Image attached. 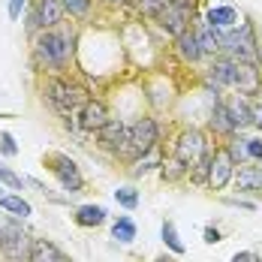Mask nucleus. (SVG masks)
I'll return each mask as SVG.
<instances>
[{
	"label": "nucleus",
	"instance_id": "obj_43",
	"mask_svg": "<svg viewBox=\"0 0 262 262\" xmlns=\"http://www.w3.org/2000/svg\"><path fill=\"white\" fill-rule=\"evenodd\" d=\"M0 196H6V193H3V187H0Z\"/></svg>",
	"mask_w": 262,
	"mask_h": 262
},
{
	"label": "nucleus",
	"instance_id": "obj_20",
	"mask_svg": "<svg viewBox=\"0 0 262 262\" xmlns=\"http://www.w3.org/2000/svg\"><path fill=\"white\" fill-rule=\"evenodd\" d=\"M30 262H70V259H67V253L54 241L33 238V244H30Z\"/></svg>",
	"mask_w": 262,
	"mask_h": 262
},
{
	"label": "nucleus",
	"instance_id": "obj_15",
	"mask_svg": "<svg viewBox=\"0 0 262 262\" xmlns=\"http://www.w3.org/2000/svg\"><path fill=\"white\" fill-rule=\"evenodd\" d=\"M202 21H205L208 27H214L217 33H223V30L238 27L244 18H241V12H238L235 6H229V3H217V6H208V9H205Z\"/></svg>",
	"mask_w": 262,
	"mask_h": 262
},
{
	"label": "nucleus",
	"instance_id": "obj_30",
	"mask_svg": "<svg viewBox=\"0 0 262 262\" xmlns=\"http://www.w3.org/2000/svg\"><path fill=\"white\" fill-rule=\"evenodd\" d=\"M166 6H169V0H136V9H139L145 18H151V21L157 18Z\"/></svg>",
	"mask_w": 262,
	"mask_h": 262
},
{
	"label": "nucleus",
	"instance_id": "obj_36",
	"mask_svg": "<svg viewBox=\"0 0 262 262\" xmlns=\"http://www.w3.org/2000/svg\"><path fill=\"white\" fill-rule=\"evenodd\" d=\"M172 6H181V9H187V12H196L199 15V0H169Z\"/></svg>",
	"mask_w": 262,
	"mask_h": 262
},
{
	"label": "nucleus",
	"instance_id": "obj_16",
	"mask_svg": "<svg viewBox=\"0 0 262 262\" xmlns=\"http://www.w3.org/2000/svg\"><path fill=\"white\" fill-rule=\"evenodd\" d=\"M172 52L178 54V60L181 63H199L205 54H202V46H199V36H196V30L190 27V30H184L181 36H175L172 39Z\"/></svg>",
	"mask_w": 262,
	"mask_h": 262
},
{
	"label": "nucleus",
	"instance_id": "obj_27",
	"mask_svg": "<svg viewBox=\"0 0 262 262\" xmlns=\"http://www.w3.org/2000/svg\"><path fill=\"white\" fill-rule=\"evenodd\" d=\"M160 235H163V244H166V247H169L175 256H181L184 250H187V247H184V241L178 238V229H175V223H172V220H163V226H160Z\"/></svg>",
	"mask_w": 262,
	"mask_h": 262
},
{
	"label": "nucleus",
	"instance_id": "obj_34",
	"mask_svg": "<svg viewBox=\"0 0 262 262\" xmlns=\"http://www.w3.org/2000/svg\"><path fill=\"white\" fill-rule=\"evenodd\" d=\"M250 115H253V127L262 130V91L250 100Z\"/></svg>",
	"mask_w": 262,
	"mask_h": 262
},
{
	"label": "nucleus",
	"instance_id": "obj_33",
	"mask_svg": "<svg viewBox=\"0 0 262 262\" xmlns=\"http://www.w3.org/2000/svg\"><path fill=\"white\" fill-rule=\"evenodd\" d=\"M27 6H30V0H6V12H9V18H12V21H18V18H21V12H25Z\"/></svg>",
	"mask_w": 262,
	"mask_h": 262
},
{
	"label": "nucleus",
	"instance_id": "obj_11",
	"mask_svg": "<svg viewBox=\"0 0 262 262\" xmlns=\"http://www.w3.org/2000/svg\"><path fill=\"white\" fill-rule=\"evenodd\" d=\"M97 145L108 154H115V157H127V151H130V127L121 118H112L103 130L97 133Z\"/></svg>",
	"mask_w": 262,
	"mask_h": 262
},
{
	"label": "nucleus",
	"instance_id": "obj_13",
	"mask_svg": "<svg viewBox=\"0 0 262 262\" xmlns=\"http://www.w3.org/2000/svg\"><path fill=\"white\" fill-rule=\"evenodd\" d=\"M196 18H199L196 12H187V9H181V6H172V3H169L157 18H154V21H157V27L166 33V36H172V39H175V36H181L184 30H190Z\"/></svg>",
	"mask_w": 262,
	"mask_h": 262
},
{
	"label": "nucleus",
	"instance_id": "obj_19",
	"mask_svg": "<svg viewBox=\"0 0 262 262\" xmlns=\"http://www.w3.org/2000/svg\"><path fill=\"white\" fill-rule=\"evenodd\" d=\"M208 127L217 133V136H226V139L235 136V124H232V118H229L226 100H214V108H211V115H208Z\"/></svg>",
	"mask_w": 262,
	"mask_h": 262
},
{
	"label": "nucleus",
	"instance_id": "obj_6",
	"mask_svg": "<svg viewBox=\"0 0 262 262\" xmlns=\"http://www.w3.org/2000/svg\"><path fill=\"white\" fill-rule=\"evenodd\" d=\"M42 163H46V169L57 178V184H60L63 193H81V190H84V175H81L79 163L70 157V154H63V151H49V154L42 157Z\"/></svg>",
	"mask_w": 262,
	"mask_h": 262
},
{
	"label": "nucleus",
	"instance_id": "obj_4",
	"mask_svg": "<svg viewBox=\"0 0 262 262\" xmlns=\"http://www.w3.org/2000/svg\"><path fill=\"white\" fill-rule=\"evenodd\" d=\"M256 30H253V21H241L232 30H223L220 33V54L223 57H232V60H244V63H256Z\"/></svg>",
	"mask_w": 262,
	"mask_h": 262
},
{
	"label": "nucleus",
	"instance_id": "obj_40",
	"mask_svg": "<svg viewBox=\"0 0 262 262\" xmlns=\"http://www.w3.org/2000/svg\"><path fill=\"white\" fill-rule=\"evenodd\" d=\"M256 67H259V73H262V39L256 42Z\"/></svg>",
	"mask_w": 262,
	"mask_h": 262
},
{
	"label": "nucleus",
	"instance_id": "obj_5",
	"mask_svg": "<svg viewBox=\"0 0 262 262\" xmlns=\"http://www.w3.org/2000/svg\"><path fill=\"white\" fill-rule=\"evenodd\" d=\"M60 25H67V9L60 0H30L25 12L27 36H36L39 30H54Z\"/></svg>",
	"mask_w": 262,
	"mask_h": 262
},
{
	"label": "nucleus",
	"instance_id": "obj_17",
	"mask_svg": "<svg viewBox=\"0 0 262 262\" xmlns=\"http://www.w3.org/2000/svg\"><path fill=\"white\" fill-rule=\"evenodd\" d=\"M226 108H229V118L235 124V133H244L253 127V115H250V100L241 97V94H229L226 97Z\"/></svg>",
	"mask_w": 262,
	"mask_h": 262
},
{
	"label": "nucleus",
	"instance_id": "obj_23",
	"mask_svg": "<svg viewBox=\"0 0 262 262\" xmlns=\"http://www.w3.org/2000/svg\"><path fill=\"white\" fill-rule=\"evenodd\" d=\"M163 148H151L148 154H142V157H136L133 160V166H130V175L133 178H142V175H148V172H154V169H160L163 166Z\"/></svg>",
	"mask_w": 262,
	"mask_h": 262
},
{
	"label": "nucleus",
	"instance_id": "obj_35",
	"mask_svg": "<svg viewBox=\"0 0 262 262\" xmlns=\"http://www.w3.org/2000/svg\"><path fill=\"white\" fill-rule=\"evenodd\" d=\"M232 262H262V256L253 253V250H238L235 256H232Z\"/></svg>",
	"mask_w": 262,
	"mask_h": 262
},
{
	"label": "nucleus",
	"instance_id": "obj_9",
	"mask_svg": "<svg viewBox=\"0 0 262 262\" xmlns=\"http://www.w3.org/2000/svg\"><path fill=\"white\" fill-rule=\"evenodd\" d=\"M157 145H160V124L154 118H139L136 124H130V151H127L130 160L148 154Z\"/></svg>",
	"mask_w": 262,
	"mask_h": 262
},
{
	"label": "nucleus",
	"instance_id": "obj_3",
	"mask_svg": "<svg viewBox=\"0 0 262 262\" xmlns=\"http://www.w3.org/2000/svg\"><path fill=\"white\" fill-rule=\"evenodd\" d=\"M39 94H42L46 103L52 105L54 115H60L63 121L79 118V112L84 108V103L91 100L88 88L79 84L76 79H70V76H42Z\"/></svg>",
	"mask_w": 262,
	"mask_h": 262
},
{
	"label": "nucleus",
	"instance_id": "obj_24",
	"mask_svg": "<svg viewBox=\"0 0 262 262\" xmlns=\"http://www.w3.org/2000/svg\"><path fill=\"white\" fill-rule=\"evenodd\" d=\"M190 175V166L184 163V160H178L175 154H166L163 157V166H160V178L166 184H178V181H184Z\"/></svg>",
	"mask_w": 262,
	"mask_h": 262
},
{
	"label": "nucleus",
	"instance_id": "obj_37",
	"mask_svg": "<svg viewBox=\"0 0 262 262\" xmlns=\"http://www.w3.org/2000/svg\"><path fill=\"white\" fill-rule=\"evenodd\" d=\"M217 241H223V235H220V229H214V226H208V229H205V244H217Z\"/></svg>",
	"mask_w": 262,
	"mask_h": 262
},
{
	"label": "nucleus",
	"instance_id": "obj_26",
	"mask_svg": "<svg viewBox=\"0 0 262 262\" xmlns=\"http://www.w3.org/2000/svg\"><path fill=\"white\" fill-rule=\"evenodd\" d=\"M67 9V18L73 21H88L94 15V0H60Z\"/></svg>",
	"mask_w": 262,
	"mask_h": 262
},
{
	"label": "nucleus",
	"instance_id": "obj_42",
	"mask_svg": "<svg viewBox=\"0 0 262 262\" xmlns=\"http://www.w3.org/2000/svg\"><path fill=\"white\" fill-rule=\"evenodd\" d=\"M0 241H3V223H0Z\"/></svg>",
	"mask_w": 262,
	"mask_h": 262
},
{
	"label": "nucleus",
	"instance_id": "obj_39",
	"mask_svg": "<svg viewBox=\"0 0 262 262\" xmlns=\"http://www.w3.org/2000/svg\"><path fill=\"white\" fill-rule=\"evenodd\" d=\"M103 6H108V9H118V6H127L130 0H100Z\"/></svg>",
	"mask_w": 262,
	"mask_h": 262
},
{
	"label": "nucleus",
	"instance_id": "obj_7",
	"mask_svg": "<svg viewBox=\"0 0 262 262\" xmlns=\"http://www.w3.org/2000/svg\"><path fill=\"white\" fill-rule=\"evenodd\" d=\"M172 154L178 160H184L190 169L196 166V163H202V160L211 157V145H208V136L202 130H196V127H190V130H181L175 136V142H172Z\"/></svg>",
	"mask_w": 262,
	"mask_h": 262
},
{
	"label": "nucleus",
	"instance_id": "obj_29",
	"mask_svg": "<svg viewBox=\"0 0 262 262\" xmlns=\"http://www.w3.org/2000/svg\"><path fill=\"white\" fill-rule=\"evenodd\" d=\"M115 202L127 211H136L139 208V190H133V187H118V190H115Z\"/></svg>",
	"mask_w": 262,
	"mask_h": 262
},
{
	"label": "nucleus",
	"instance_id": "obj_21",
	"mask_svg": "<svg viewBox=\"0 0 262 262\" xmlns=\"http://www.w3.org/2000/svg\"><path fill=\"white\" fill-rule=\"evenodd\" d=\"M193 30H196V36H199L202 54H205V57H220V33H217L214 27H208L202 18L193 21Z\"/></svg>",
	"mask_w": 262,
	"mask_h": 262
},
{
	"label": "nucleus",
	"instance_id": "obj_31",
	"mask_svg": "<svg viewBox=\"0 0 262 262\" xmlns=\"http://www.w3.org/2000/svg\"><path fill=\"white\" fill-rule=\"evenodd\" d=\"M0 184H6L9 190H25V178L15 175L9 166H0Z\"/></svg>",
	"mask_w": 262,
	"mask_h": 262
},
{
	"label": "nucleus",
	"instance_id": "obj_25",
	"mask_svg": "<svg viewBox=\"0 0 262 262\" xmlns=\"http://www.w3.org/2000/svg\"><path fill=\"white\" fill-rule=\"evenodd\" d=\"M0 208L6 211V214H12V217H30L33 214V205L27 202L21 193H6V196H0Z\"/></svg>",
	"mask_w": 262,
	"mask_h": 262
},
{
	"label": "nucleus",
	"instance_id": "obj_12",
	"mask_svg": "<svg viewBox=\"0 0 262 262\" xmlns=\"http://www.w3.org/2000/svg\"><path fill=\"white\" fill-rule=\"evenodd\" d=\"M226 148H229V154L235 160V166H247V163L262 166V136H241V133H235L226 142Z\"/></svg>",
	"mask_w": 262,
	"mask_h": 262
},
{
	"label": "nucleus",
	"instance_id": "obj_28",
	"mask_svg": "<svg viewBox=\"0 0 262 262\" xmlns=\"http://www.w3.org/2000/svg\"><path fill=\"white\" fill-rule=\"evenodd\" d=\"M112 235L118 238L121 244H130L133 238H136V223H133L130 217H118L112 223Z\"/></svg>",
	"mask_w": 262,
	"mask_h": 262
},
{
	"label": "nucleus",
	"instance_id": "obj_41",
	"mask_svg": "<svg viewBox=\"0 0 262 262\" xmlns=\"http://www.w3.org/2000/svg\"><path fill=\"white\" fill-rule=\"evenodd\" d=\"M157 262H175V259H172V256H160Z\"/></svg>",
	"mask_w": 262,
	"mask_h": 262
},
{
	"label": "nucleus",
	"instance_id": "obj_8",
	"mask_svg": "<svg viewBox=\"0 0 262 262\" xmlns=\"http://www.w3.org/2000/svg\"><path fill=\"white\" fill-rule=\"evenodd\" d=\"M30 244H33V238L27 235L18 223H3L0 253H3L6 262H30Z\"/></svg>",
	"mask_w": 262,
	"mask_h": 262
},
{
	"label": "nucleus",
	"instance_id": "obj_32",
	"mask_svg": "<svg viewBox=\"0 0 262 262\" xmlns=\"http://www.w3.org/2000/svg\"><path fill=\"white\" fill-rule=\"evenodd\" d=\"M0 154H3V157H15V154H18V142H15V136H12V133H0Z\"/></svg>",
	"mask_w": 262,
	"mask_h": 262
},
{
	"label": "nucleus",
	"instance_id": "obj_10",
	"mask_svg": "<svg viewBox=\"0 0 262 262\" xmlns=\"http://www.w3.org/2000/svg\"><path fill=\"white\" fill-rule=\"evenodd\" d=\"M232 178H235V160L226 145H220L208 157V190H223L232 184Z\"/></svg>",
	"mask_w": 262,
	"mask_h": 262
},
{
	"label": "nucleus",
	"instance_id": "obj_18",
	"mask_svg": "<svg viewBox=\"0 0 262 262\" xmlns=\"http://www.w3.org/2000/svg\"><path fill=\"white\" fill-rule=\"evenodd\" d=\"M232 181H235L238 193H262V166H256V163L241 166V169H235Z\"/></svg>",
	"mask_w": 262,
	"mask_h": 262
},
{
	"label": "nucleus",
	"instance_id": "obj_1",
	"mask_svg": "<svg viewBox=\"0 0 262 262\" xmlns=\"http://www.w3.org/2000/svg\"><path fill=\"white\" fill-rule=\"evenodd\" d=\"M76 52H79V30L70 21L30 36V63L46 76H67L76 60Z\"/></svg>",
	"mask_w": 262,
	"mask_h": 262
},
{
	"label": "nucleus",
	"instance_id": "obj_38",
	"mask_svg": "<svg viewBox=\"0 0 262 262\" xmlns=\"http://www.w3.org/2000/svg\"><path fill=\"white\" fill-rule=\"evenodd\" d=\"M226 205H238V208H244V211H256L253 202H244V199H226Z\"/></svg>",
	"mask_w": 262,
	"mask_h": 262
},
{
	"label": "nucleus",
	"instance_id": "obj_2",
	"mask_svg": "<svg viewBox=\"0 0 262 262\" xmlns=\"http://www.w3.org/2000/svg\"><path fill=\"white\" fill-rule=\"evenodd\" d=\"M208 88L214 91H235L241 97L253 100L262 91V73L256 63H244V60H232V57H211L208 63Z\"/></svg>",
	"mask_w": 262,
	"mask_h": 262
},
{
	"label": "nucleus",
	"instance_id": "obj_14",
	"mask_svg": "<svg viewBox=\"0 0 262 262\" xmlns=\"http://www.w3.org/2000/svg\"><path fill=\"white\" fill-rule=\"evenodd\" d=\"M76 121H79V127L84 133H94V136H97V133L112 121V115H108V105H105L103 100L91 97V100L84 103V108L79 112V118H76Z\"/></svg>",
	"mask_w": 262,
	"mask_h": 262
},
{
	"label": "nucleus",
	"instance_id": "obj_22",
	"mask_svg": "<svg viewBox=\"0 0 262 262\" xmlns=\"http://www.w3.org/2000/svg\"><path fill=\"white\" fill-rule=\"evenodd\" d=\"M105 217H108V211L103 205H79V208L73 211V220H76V226H81V229L103 226Z\"/></svg>",
	"mask_w": 262,
	"mask_h": 262
}]
</instances>
